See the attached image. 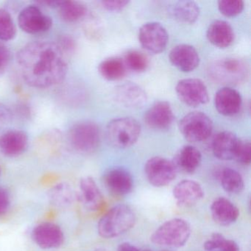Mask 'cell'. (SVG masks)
I'll return each mask as SVG.
<instances>
[{"mask_svg":"<svg viewBox=\"0 0 251 251\" xmlns=\"http://www.w3.org/2000/svg\"><path fill=\"white\" fill-rule=\"evenodd\" d=\"M17 64L26 84L37 89L59 84L68 73L67 55L57 44L45 41L23 47L17 54Z\"/></svg>","mask_w":251,"mask_h":251,"instance_id":"cell-1","label":"cell"},{"mask_svg":"<svg viewBox=\"0 0 251 251\" xmlns=\"http://www.w3.org/2000/svg\"><path fill=\"white\" fill-rule=\"evenodd\" d=\"M136 223V214L129 205H117L101 217L98 225V233L104 239H112L129 231Z\"/></svg>","mask_w":251,"mask_h":251,"instance_id":"cell-2","label":"cell"},{"mask_svg":"<svg viewBox=\"0 0 251 251\" xmlns=\"http://www.w3.org/2000/svg\"><path fill=\"white\" fill-rule=\"evenodd\" d=\"M191 235L190 224L180 218L172 219L160 226L151 236L152 243L167 248H180Z\"/></svg>","mask_w":251,"mask_h":251,"instance_id":"cell-3","label":"cell"},{"mask_svg":"<svg viewBox=\"0 0 251 251\" xmlns=\"http://www.w3.org/2000/svg\"><path fill=\"white\" fill-rule=\"evenodd\" d=\"M141 133V126L131 117L111 120L106 127V136L111 145L117 148H127L136 143Z\"/></svg>","mask_w":251,"mask_h":251,"instance_id":"cell-4","label":"cell"},{"mask_svg":"<svg viewBox=\"0 0 251 251\" xmlns=\"http://www.w3.org/2000/svg\"><path fill=\"white\" fill-rule=\"evenodd\" d=\"M208 73L218 83L237 85L248 78L249 68L245 61L239 58H225L211 64Z\"/></svg>","mask_w":251,"mask_h":251,"instance_id":"cell-5","label":"cell"},{"mask_svg":"<svg viewBox=\"0 0 251 251\" xmlns=\"http://www.w3.org/2000/svg\"><path fill=\"white\" fill-rule=\"evenodd\" d=\"M68 140L72 147L81 153L93 152L100 141L99 127L92 122H79L69 130Z\"/></svg>","mask_w":251,"mask_h":251,"instance_id":"cell-6","label":"cell"},{"mask_svg":"<svg viewBox=\"0 0 251 251\" xmlns=\"http://www.w3.org/2000/svg\"><path fill=\"white\" fill-rule=\"evenodd\" d=\"M179 129L183 137L190 142L205 140L212 133L213 123L211 119L201 111L189 113L183 117Z\"/></svg>","mask_w":251,"mask_h":251,"instance_id":"cell-7","label":"cell"},{"mask_svg":"<svg viewBox=\"0 0 251 251\" xmlns=\"http://www.w3.org/2000/svg\"><path fill=\"white\" fill-rule=\"evenodd\" d=\"M177 171L173 161L164 157H152L145 166L147 179L155 187H164L170 184L176 178Z\"/></svg>","mask_w":251,"mask_h":251,"instance_id":"cell-8","label":"cell"},{"mask_svg":"<svg viewBox=\"0 0 251 251\" xmlns=\"http://www.w3.org/2000/svg\"><path fill=\"white\" fill-rule=\"evenodd\" d=\"M176 91L180 100L189 106L205 105L209 100L206 86L200 79L188 78L179 80L176 85Z\"/></svg>","mask_w":251,"mask_h":251,"instance_id":"cell-9","label":"cell"},{"mask_svg":"<svg viewBox=\"0 0 251 251\" xmlns=\"http://www.w3.org/2000/svg\"><path fill=\"white\" fill-rule=\"evenodd\" d=\"M18 23L23 31L36 35L49 31L52 26V20L44 14L39 7L31 5L22 10Z\"/></svg>","mask_w":251,"mask_h":251,"instance_id":"cell-10","label":"cell"},{"mask_svg":"<svg viewBox=\"0 0 251 251\" xmlns=\"http://www.w3.org/2000/svg\"><path fill=\"white\" fill-rule=\"evenodd\" d=\"M139 41L144 49L152 54H159L168 43V33L158 23H148L139 29Z\"/></svg>","mask_w":251,"mask_h":251,"instance_id":"cell-11","label":"cell"},{"mask_svg":"<svg viewBox=\"0 0 251 251\" xmlns=\"http://www.w3.org/2000/svg\"><path fill=\"white\" fill-rule=\"evenodd\" d=\"M31 237L35 244L44 250L60 248L65 240L61 227L50 222H44L36 226L32 231Z\"/></svg>","mask_w":251,"mask_h":251,"instance_id":"cell-12","label":"cell"},{"mask_svg":"<svg viewBox=\"0 0 251 251\" xmlns=\"http://www.w3.org/2000/svg\"><path fill=\"white\" fill-rule=\"evenodd\" d=\"M113 98L117 104L128 108H139L146 103V92L139 85L127 82L117 86L113 92Z\"/></svg>","mask_w":251,"mask_h":251,"instance_id":"cell-13","label":"cell"},{"mask_svg":"<svg viewBox=\"0 0 251 251\" xmlns=\"http://www.w3.org/2000/svg\"><path fill=\"white\" fill-rule=\"evenodd\" d=\"M173 193L176 202L181 207L193 206L204 197L202 186L192 180H183L177 183Z\"/></svg>","mask_w":251,"mask_h":251,"instance_id":"cell-14","label":"cell"},{"mask_svg":"<svg viewBox=\"0 0 251 251\" xmlns=\"http://www.w3.org/2000/svg\"><path fill=\"white\" fill-rule=\"evenodd\" d=\"M170 62L183 73H190L200 64L198 51L189 45H179L173 48L169 55Z\"/></svg>","mask_w":251,"mask_h":251,"instance_id":"cell-15","label":"cell"},{"mask_svg":"<svg viewBox=\"0 0 251 251\" xmlns=\"http://www.w3.org/2000/svg\"><path fill=\"white\" fill-rule=\"evenodd\" d=\"M28 135L21 130H11L0 136V151L5 156H20L27 151Z\"/></svg>","mask_w":251,"mask_h":251,"instance_id":"cell-16","label":"cell"},{"mask_svg":"<svg viewBox=\"0 0 251 251\" xmlns=\"http://www.w3.org/2000/svg\"><path fill=\"white\" fill-rule=\"evenodd\" d=\"M174 114L169 102L158 101L147 111L145 121L150 127L156 130H164L173 124Z\"/></svg>","mask_w":251,"mask_h":251,"instance_id":"cell-17","label":"cell"},{"mask_svg":"<svg viewBox=\"0 0 251 251\" xmlns=\"http://www.w3.org/2000/svg\"><path fill=\"white\" fill-rule=\"evenodd\" d=\"M105 186L110 192L117 196H123L131 192L133 180L131 175L122 168H114L107 172L104 177Z\"/></svg>","mask_w":251,"mask_h":251,"instance_id":"cell-18","label":"cell"},{"mask_svg":"<svg viewBox=\"0 0 251 251\" xmlns=\"http://www.w3.org/2000/svg\"><path fill=\"white\" fill-rule=\"evenodd\" d=\"M80 200L86 209L97 211L104 205V198L93 177H83L80 181Z\"/></svg>","mask_w":251,"mask_h":251,"instance_id":"cell-19","label":"cell"},{"mask_svg":"<svg viewBox=\"0 0 251 251\" xmlns=\"http://www.w3.org/2000/svg\"><path fill=\"white\" fill-rule=\"evenodd\" d=\"M242 103L240 94L231 88L224 87L220 89L214 98V104L218 112L227 117L238 114Z\"/></svg>","mask_w":251,"mask_h":251,"instance_id":"cell-20","label":"cell"},{"mask_svg":"<svg viewBox=\"0 0 251 251\" xmlns=\"http://www.w3.org/2000/svg\"><path fill=\"white\" fill-rule=\"evenodd\" d=\"M240 140L234 133L223 131L217 135L213 141L212 151L214 156L223 161L236 158Z\"/></svg>","mask_w":251,"mask_h":251,"instance_id":"cell-21","label":"cell"},{"mask_svg":"<svg viewBox=\"0 0 251 251\" xmlns=\"http://www.w3.org/2000/svg\"><path fill=\"white\" fill-rule=\"evenodd\" d=\"M210 211L213 220L220 226H230L239 218V211L237 207L226 198L214 200Z\"/></svg>","mask_w":251,"mask_h":251,"instance_id":"cell-22","label":"cell"},{"mask_svg":"<svg viewBox=\"0 0 251 251\" xmlns=\"http://www.w3.org/2000/svg\"><path fill=\"white\" fill-rule=\"evenodd\" d=\"M206 36L210 43L222 49L230 47L234 40L233 28L223 20L211 23L207 30Z\"/></svg>","mask_w":251,"mask_h":251,"instance_id":"cell-23","label":"cell"},{"mask_svg":"<svg viewBox=\"0 0 251 251\" xmlns=\"http://www.w3.org/2000/svg\"><path fill=\"white\" fill-rule=\"evenodd\" d=\"M202 161V155L199 150L191 145H186L179 150L175 158L176 169L183 173H193L198 170Z\"/></svg>","mask_w":251,"mask_h":251,"instance_id":"cell-24","label":"cell"},{"mask_svg":"<svg viewBox=\"0 0 251 251\" xmlns=\"http://www.w3.org/2000/svg\"><path fill=\"white\" fill-rule=\"evenodd\" d=\"M170 14L175 20L184 24H192L198 20L200 8L193 1H178L170 7Z\"/></svg>","mask_w":251,"mask_h":251,"instance_id":"cell-25","label":"cell"},{"mask_svg":"<svg viewBox=\"0 0 251 251\" xmlns=\"http://www.w3.org/2000/svg\"><path fill=\"white\" fill-rule=\"evenodd\" d=\"M58 11L60 17L68 23H77L87 15L86 5L76 1H62Z\"/></svg>","mask_w":251,"mask_h":251,"instance_id":"cell-26","label":"cell"},{"mask_svg":"<svg viewBox=\"0 0 251 251\" xmlns=\"http://www.w3.org/2000/svg\"><path fill=\"white\" fill-rule=\"evenodd\" d=\"M219 180L225 191L230 194H239L243 190L245 183L240 173L226 167L219 173Z\"/></svg>","mask_w":251,"mask_h":251,"instance_id":"cell-27","label":"cell"},{"mask_svg":"<svg viewBox=\"0 0 251 251\" xmlns=\"http://www.w3.org/2000/svg\"><path fill=\"white\" fill-rule=\"evenodd\" d=\"M98 71L100 75L106 80L111 81L118 80L126 75V64L120 58H107L100 64Z\"/></svg>","mask_w":251,"mask_h":251,"instance_id":"cell-28","label":"cell"},{"mask_svg":"<svg viewBox=\"0 0 251 251\" xmlns=\"http://www.w3.org/2000/svg\"><path fill=\"white\" fill-rule=\"evenodd\" d=\"M49 198L53 205L58 207H67L74 201V192L67 183L55 185L49 192Z\"/></svg>","mask_w":251,"mask_h":251,"instance_id":"cell-29","label":"cell"},{"mask_svg":"<svg viewBox=\"0 0 251 251\" xmlns=\"http://www.w3.org/2000/svg\"><path fill=\"white\" fill-rule=\"evenodd\" d=\"M17 26L11 14L0 8V42H9L17 36Z\"/></svg>","mask_w":251,"mask_h":251,"instance_id":"cell-30","label":"cell"},{"mask_svg":"<svg viewBox=\"0 0 251 251\" xmlns=\"http://www.w3.org/2000/svg\"><path fill=\"white\" fill-rule=\"evenodd\" d=\"M125 64L133 71L141 73L146 70L148 66V61L143 54L138 51L132 50L126 54Z\"/></svg>","mask_w":251,"mask_h":251,"instance_id":"cell-31","label":"cell"},{"mask_svg":"<svg viewBox=\"0 0 251 251\" xmlns=\"http://www.w3.org/2000/svg\"><path fill=\"white\" fill-rule=\"evenodd\" d=\"M218 8L220 13L226 17H236L243 11L244 2L241 0H220Z\"/></svg>","mask_w":251,"mask_h":251,"instance_id":"cell-32","label":"cell"},{"mask_svg":"<svg viewBox=\"0 0 251 251\" xmlns=\"http://www.w3.org/2000/svg\"><path fill=\"white\" fill-rule=\"evenodd\" d=\"M235 159L244 165H249L251 164V146L250 142L240 141Z\"/></svg>","mask_w":251,"mask_h":251,"instance_id":"cell-33","label":"cell"},{"mask_svg":"<svg viewBox=\"0 0 251 251\" xmlns=\"http://www.w3.org/2000/svg\"><path fill=\"white\" fill-rule=\"evenodd\" d=\"M12 55L9 48L0 42V74L3 75L11 62Z\"/></svg>","mask_w":251,"mask_h":251,"instance_id":"cell-34","label":"cell"},{"mask_svg":"<svg viewBox=\"0 0 251 251\" xmlns=\"http://www.w3.org/2000/svg\"><path fill=\"white\" fill-rule=\"evenodd\" d=\"M57 45L66 55L74 52L76 48L75 41L70 35H64L61 36Z\"/></svg>","mask_w":251,"mask_h":251,"instance_id":"cell-35","label":"cell"},{"mask_svg":"<svg viewBox=\"0 0 251 251\" xmlns=\"http://www.w3.org/2000/svg\"><path fill=\"white\" fill-rule=\"evenodd\" d=\"M129 1L126 0H108V1H102V7L105 9L110 11H119L124 9L127 5H128Z\"/></svg>","mask_w":251,"mask_h":251,"instance_id":"cell-36","label":"cell"},{"mask_svg":"<svg viewBox=\"0 0 251 251\" xmlns=\"http://www.w3.org/2000/svg\"><path fill=\"white\" fill-rule=\"evenodd\" d=\"M11 205L9 193L6 189L0 187V216L6 214Z\"/></svg>","mask_w":251,"mask_h":251,"instance_id":"cell-37","label":"cell"},{"mask_svg":"<svg viewBox=\"0 0 251 251\" xmlns=\"http://www.w3.org/2000/svg\"><path fill=\"white\" fill-rule=\"evenodd\" d=\"M12 120V113L6 105L0 102V127L8 125Z\"/></svg>","mask_w":251,"mask_h":251,"instance_id":"cell-38","label":"cell"},{"mask_svg":"<svg viewBox=\"0 0 251 251\" xmlns=\"http://www.w3.org/2000/svg\"><path fill=\"white\" fill-rule=\"evenodd\" d=\"M117 251H151L149 249H142L129 242H123L119 245Z\"/></svg>","mask_w":251,"mask_h":251,"instance_id":"cell-39","label":"cell"},{"mask_svg":"<svg viewBox=\"0 0 251 251\" xmlns=\"http://www.w3.org/2000/svg\"><path fill=\"white\" fill-rule=\"evenodd\" d=\"M95 251H108V250L105 249V248H98V249L95 250Z\"/></svg>","mask_w":251,"mask_h":251,"instance_id":"cell-40","label":"cell"},{"mask_svg":"<svg viewBox=\"0 0 251 251\" xmlns=\"http://www.w3.org/2000/svg\"><path fill=\"white\" fill-rule=\"evenodd\" d=\"M0 176H1V169H0Z\"/></svg>","mask_w":251,"mask_h":251,"instance_id":"cell-41","label":"cell"},{"mask_svg":"<svg viewBox=\"0 0 251 251\" xmlns=\"http://www.w3.org/2000/svg\"></svg>","mask_w":251,"mask_h":251,"instance_id":"cell-42","label":"cell"}]
</instances>
